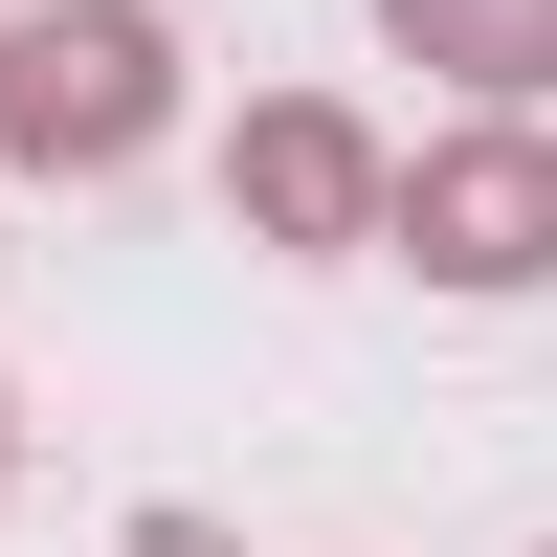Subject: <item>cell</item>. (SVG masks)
<instances>
[{"label":"cell","instance_id":"6da1fadb","mask_svg":"<svg viewBox=\"0 0 557 557\" xmlns=\"http://www.w3.org/2000/svg\"><path fill=\"white\" fill-rule=\"evenodd\" d=\"M178 134V23L157 0H45L0 23V178H134Z\"/></svg>","mask_w":557,"mask_h":557},{"label":"cell","instance_id":"7a4b0ae2","mask_svg":"<svg viewBox=\"0 0 557 557\" xmlns=\"http://www.w3.org/2000/svg\"><path fill=\"white\" fill-rule=\"evenodd\" d=\"M380 246L424 268V290H469V312L557 290V134H535V112L424 134V157H401V201H380Z\"/></svg>","mask_w":557,"mask_h":557},{"label":"cell","instance_id":"3957f363","mask_svg":"<svg viewBox=\"0 0 557 557\" xmlns=\"http://www.w3.org/2000/svg\"><path fill=\"white\" fill-rule=\"evenodd\" d=\"M380 201H401V157L335 112V89H268V112L223 134V223H246V246H290V268L380 246Z\"/></svg>","mask_w":557,"mask_h":557},{"label":"cell","instance_id":"277c9868","mask_svg":"<svg viewBox=\"0 0 557 557\" xmlns=\"http://www.w3.org/2000/svg\"><path fill=\"white\" fill-rule=\"evenodd\" d=\"M380 45H401V67H446V89H491V112H535V89H557V0H380Z\"/></svg>","mask_w":557,"mask_h":557},{"label":"cell","instance_id":"5b68a950","mask_svg":"<svg viewBox=\"0 0 557 557\" xmlns=\"http://www.w3.org/2000/svg\"><path fill=\"white\" fill-rule=\"evenodd\" d=\"M112 557H246V535H223V513H134Z\"/></svg>","mask_w":557,"mask_h":557},{"label":"cell","instance_id":"8992f818","mask_svg":"<svg viewBox=\"0 0 557 557\" xmlns=\"http://www.w3.org/2000/svg\"><path fill=\"white\" fill-rule=\"evenodd\" d=\"M0 491H23V401H0Z\"/></svg>","mask_w":557,"mask_h":557}]
</instances>
